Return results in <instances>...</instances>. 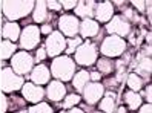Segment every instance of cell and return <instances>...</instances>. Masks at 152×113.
Listing matches in <instances>:
<instances>
[{
	"instance_id": "cell-10",
	"label": "cell",
	"mask_w": 152,
	"mask_h": 113,
	"mask_svg": "<svg viewBox=\"0 0 152 113\" xmlns=\"http://www.w3.org/2000/svg\"><path fill=\"white\" fill-rule=\"evenodd\" d=\"M104 31L108 32V35H117V37H128L132 31V24L126 22L121 15H114L112 19L106 23Z\"/></svg>"
},
{
	"instance_id": "cell-13",
	"label": "cell",
	"mask_w": 152,
	"mask_h": 113,
	"mask_svg": "<svg viewBox=\"0 0 152 113\" xmlns=\"http://www.w3.org/2000/svg\"><path fill=\"white\" fill-rule=\"evenodd\" d=\"M45 92H46L48 99L52 101V102H56V104L61 102V101H63V98L68 95V89H66L65 83H61L58 80L49 81L48 83V87L45 89Z\"/></svg>"
},
{
	"instance_id": "cell-17",
	"label": "cell",
	"mask_w": 152,
	"mask_h": 113,
	"mask_svg": "<svg viewBox=\"0 0 152 113\" xmlns=\"http://www.w3.org/2000/svg\"><path fill=\"white\" fill-rule=\"evenodd\" d=\"M100 24H98L94 19H85L80 20V28H78V34L83 40L85 38H92L97 37L98 32H100Z\"/></svg>"
},
{
	"instance_id": "cell-48",
	"label": "cell",
	"mask_w": 152,
	"mask_h": 113,
	"mask_svg": "<svg viewBox=\"0 0 152 113\" xmlns=\"http://www.w3.org/2000/svg\"><path fill=\"white\" fill-rule=\"evenodd\" d=\"M60 113H66V110H61V112H60Z\"/></svg>"
},
{
	"instance_id": "cell-3",
	"label": "cell",
	"mask_w": 152,
	"mask_h": 113,
	"mask_svg": "<svg viewBox=\"0 0 152 113\" xmlns=\"http://www.w3.org/2000/svg\"><path fill=\"white\" fill-rule=\"evenodd\" d=\"M98 58V48H97V43L91 41V40H86L80 45L75 52H74V63L82 66V67H91L95 64Z\"/></svg>"
},
{
	"instance_id": "cell-39",
	"label": "cell",
	"mask_w": 152,
	"mask_h": 113,
	"mask_svg": "<svg viewBox=\"0 0 152 113\" xmlns=\"http://www.w3.org/2000/svg\"><path fill=\"white\" fill-rule=\"evenodd\" d=\"M138 113H152V104L151 102L141 104L140 109H138Z\"/></svg>"
},
{
	"instance_id": "cell-32",
	"label": "cell",
	"mask_w": 152,
	"mask_h": 113,
	"mask_svg": "<svg viewBox=\"0 0 152 113\" xmlns=\"http://www.w3.org/2000/svg\"><path fill=\"white\" fill-rule=\"evenodd\" d=\"M102 84H103L104 89H111L112 92L117 89L118 86H121V84L117 81V78H115V76H111V78H108V80H104V83H102Z\"/></svg>"
},
{
	"instance_id": "cell-2",
	"label": "cell",
	"mask_w": 152,
	"mask_h": 113,
	"mask_svg": "<svg viewBox=\"0 0 152 113\" xmlns=\"http://www.w3.org/2000/svg\"><path fill=\"white\" fill-rule=\"evenodd\" d=\"M75 63L69 55H58L56 58H52V63L49 66L51 76L54 80H58L61 83H68L72 80V76L75 73Z\"/></svg>"
},
{
	"instance_id": "cell-27",
	"label": "cell",
	"mask_w": 152,
	"mask_h": 113,
	"mask_svg": "<svg viewBox=\"0 0 152 113\" xmlns=\"http://www.w3.org/2000/svg\"><path fill=\"white\" fill-rule=\"evenodd\" d=\"M145 80L140 76V75H137V73H129L128 76H126V86L129 87V90H132V92H140L141 89H143V86H145Z\"/></svg>"
},
{
	"instance_id": "cell-21",
	"label": "cell",
	"mask_w": 152,
	"mask_h": 113,
	"mask_svg": "<svg viewBox=\"0 0 152 113\" xmlns=\"http://www.w3.org/2000/svg\"><path fill=\"white\" fill-rule=\"evenodd\" d=\"M123 102L126 104V109L131 112H135L140 109V106L143 104V96L138 92H132V90H126L123 93Z\"/></svg>"
},
{
	"instance_id": "cell-33",
	"label": "cell",
	"mask_w": 152,
	"mask_h": 113,
	"mask_svg": "<svg viewBox=\"0 0 152 113\" xmlns=\"http://www.w3.org/2000/svg\"><path fill=\"white\" fill-rule=\"evenodd\" d=\"M0 75H2V69H0ZM8 106H6V95L2 92V84H0V113H6Z\"/></svg>"
},
{
	"instance_id": "cell-18",
	"label": "cell",
	"mask_w": 152,
	"mask_h": 113,
	"mask_svg": "<svg viewBox=\"0 0 152 113\" xmlns=\"http://www.w3.org/2000/svg\"><path fill=\"white\" fill-rule=\"evenodd\" d=\"M98 110L103 113H115V110H117V93L112 90H104L103 98L98 101Z\"/></svg>"
},
{
	"instance_id": "cell-5",
	"label": "cell",
	"mask_w": 152,
	"mask_h": 113,
	"mask_svg": "<svg viewBox=\"0 0 152 113\" xmlns=\"http://www.w3.org/2000/svg\"><path fill=\"white\" fill-rule=\"evenodd\" d=\"M35 63H34V57L26 50H20V52H15V54L11 57L10 60V67L12 71L20 75V76H28L31 73V71L34 69Z\"/></svg>"
},
{
	"instance_id": "cell-7",
	"label": "cell",
	"mask_w": 152,
	"mask_h": 113,
	"mask_svg": "<svg viewBox=\"0 0 152 113\" xmlns=\"http://www.w3.org/2000/svg\"><path fill=\"white\" fill-rule=\"evenodd\" d=\"M42 41V34H40V28L37 24H28L22 29L20 38H19V45L22 48V50H34L40 45Z\"/></svg>"
},
{
	"instance_id": "cell-38",
	"label": "cell",
	"mask_w": 152,
	"mask_h": 113,
	"mask_svg": "<svg viewBox=\"0 0 152 113\" xmlns=\"http://www.w3.org/2000/svg\"><path fill=\"white\" fill-rule=\"evenodd\" d=\"M102 78H103V75H102V73H98L97 71L89 72V80H91L92 83H102Z\"/></svg>"
},
{
	"instance_id": "cell-1",
	"label": "cell",
	"mask_w": 152,
	"mask_h": 113,
	"mask_svg": "<svg viewBox=\"0 0 152 113\" xmlns=\"http://www.w3.org/2000/svg\"><path fill=\"white\" fill-rule=\"evenodd\" d=\"M34 5V0H3L2 14L6 22H17L32 14Z\"/></svg>"
},
{
	"instance_id": "cell-15",
	"label": "cell",
	"mask_w": 152,
	"mask_h": 113,
	"mask_svg": "<svg viewBox=\"0 0 152 113\" xmlns=\"http://www.w3.org/2000/svg\"><path fill=\"white\" fill-rule=\"evenodd\" d=\"M26 78H29L31 83L37 84V86H45L51 81L52 76H51V72H49V67L46 64H37V66H34L31 73Z\"/></svg>"
},
{
	"instance_id": "cell-47",
	"label": "cell",
	"mask_w": 152,
	"mask_h": 113,
	"mask_svg": "<svg viewBox=\"0 0 152 113\" xmlns=\"http://www.w3.org/2000/svg\"><path fill=\"white\" fill-rule=\"evenodd\" d=\"M91 113H103V112H100V110H97V112H94V110H92Z\"/></svg>"
},
{
	"instance_id": "cell-12",
	"label": "cell",
	"mask_w": 152,
	"mask_h": 113,
	"mask_svg": "<svg viewBox=\"0 0 152 113\" xmlns=\"http://www.w3.org/2000/svg\"><path fill=\"white\" fill-rule=\"evenodd\" d=\"M20 92H22V96L25 98V101L29 102V104H39V102L43 101L45 96H46V92H45V89L42 86H37L31 81L25 83Z\"/></svg>"
},
{
	"instance_id": "cell-34",
	"label": "cell",
	"mask_w": 152,
	"mask_h": 113,
	"mask_svg": "<svg viewBox=\"0 0 152 113\" xmlns=\"http://www.w3.org/2000/svg\"><path fill=\"white\" fill-rule=\"evenodd\" d=\"M46 6H48V11H52V12L61 11V5H60V2H57V0H48Z\"/></svg>"
},
{
	"instance_id": "cell-44",
	"label": "cell",
	"mask_w": 152,
	"mask_h": 113,
	"mask_svg": "<svg viewBox=\"0 0 152 113\" xmlns=\"http://www.w3.org/2000/svg\"><path fill=\"white\" fill-rule=\"evenodd\" d=\"M3 24V14H2V2H0V28Z\"/></svg>"
},
{
	"instance_id": "cell-8",
	"label": "cell",
	"mask_w": 152,
	"mask_h": 113,
	"mask_svg": "<svg viewBox=\"0 0 152 113\" xmlns=\"http://www.w3.org/2000/svg\"><path fill=\"white\" fill-rule=\"evenodd\" d=\"M45 49L49 58H56L66 50V37L60 31H52L45 40Z\"/></svg>"
},
{
	"instance_id": "cell-4",
	"label": "cell",
	"mask_w": 152,
	"mask_h": 113,
	"mask_svg": "<svg viewBox=\"0 0 152 113\" xmlns=\"http://www.w3.org/2000/svg\"><path fill=\"white\" fill-rule=\"evenodd\" d=\"M128 49V43L124 38L117 37V35H108L102 40L100 45V54L106 58H118L121 57Z\"/></svg>"
},
{
	"instance_id": "cell-45",
	"label": "cell",
	"mask_w": 152,
	"mask_h": 113,
	"mask_svg": "<svg viewBox=\"0 0 152 113\" xmlns=\"http://www.w3.org/2000/svg\"><path fill=\"white\" fill-rule=\"evenodd\" d=\"M0 41H2V28H0ZM3 66V61H2V58H0V69H2Z\"/></svg>"
},
{
	"instance_id": "cell-16",
	"label": "cell",
	"mask_w": 152,
	"mask_h": 113,
	"mask_svg": "<svg viewBox=\"0 0 152 113\" xmlns=\"http://www.w3.org/2000/svg\"><path fill=\"white\" fill-rule=\"evenodd\" d=\"M95 6H97V2H94V0H78L74 14L77 19H82V20L92 19L95 12Z\"/></svg>"
},
{
	"instance_id": "cell-30",
	"label": "cell",
	"mask_w": 152,
	"mask_h": 113,
	"mask_svg": "<svg viewBox=\"0 0 152 113\" xmlns=\"http://www.w3.org/2000/svg\"><path fill=\"white\" fill-rule=\"evenodd\" d=\"M83 43V38L82 37H74V38H68L66 40V50H65V55H71V54H74L75 49L80 46Z\"/></svg>"
},
{
	"instance_id": "cell-31",
	"label": "cell",
	"mask_w": 152,
	"mask_h": 113,
	"mask_svg": "<svg viewBox=\"0 0 152 113\" xmlns=\"http://www.w3.org/2000/svg\"><path fill=\"white\" fill-rule=\"evenodd\" d=\"M46 58H48V54H46V49H45V46L37 48V52H35V55H34V63H42V61H45Z\"/></svg>"
},
{
	"instance_id": "cell-43",
	"label": "cell",
	"mask_w": 152,
	"mask_h": 113,
	"mask_svg": "<svg viewBox=\"0 0 152 113\" xmlns=\"http://www.w3.org/2000/svg\"><path fill=\"white\" fill-rule=\"evenodd\" d=\"M115 113H128V109H126V107H123V106H120V107H117Z\"/></svg>"
},
{
	"instance_id": "cell-29",
	"label": "cell",
	"mask_w": 152,
	"mask_h": 113,
	"mask_svg": "<svg viewBox=\"0 0 152 113\" xmlns=\"http://www.w3.org/2000/svg\"><path fill=\"white\" fill-rule=\"evenodd\" d=\"M28 113H54V109H52L48 102H39V104H32V106L28 109Z\"/></svg>"
},
{
	"instance_id": "cell-42",
	"label": "cell",
	"mask_w": 152,
	"mask_h": 113,
	"mask_svg": "<svg viewBox=\"0 0 152 113\" xmlns=\"http://www.w3.org/2000/svg\"><path fill=\"white\" fill-rule=\"evenodd\" d=\"M66 113H86V112H85V110H82L80 107H72V109L66 110Z\"/></svg>"
},
{
	"instance_id": "cell-28",
	"label": "cell",
	"mask_w": 152,
	"mask_h": 113,
	"mask_svg": "<svg viewBox=\"0 0 152 113\" xmlns=\"http://www.w3.org/2000/svg\"><path fill=\"white\" fill-rule=\"evenodd\" d=\"M80 101H82V96H80L78 93H68L66 96L63 98V101H61V104H60V107H61V110H69V109H72V107H77L78 104H80Z\"/></svg>"
},
{
	"instance_id": "cell-20",
	"label": "cell",
	"mask_w": 152,
	"mask_h": 113,
	"mask_svg": "<svg viewBox=\"0 0 152 113\" xmlns=\"http://www.w3.org/2000/svg\"><path fill=\"white\" fill-rule=\"evenodd\" d=\"M132 66H135V72H134V73L140 75L145 81H149L151 69H152V66H151V57H145V55L138 54L137 60L134 61Z\"/></svg>"
},
{
	"instance_id": "cell-36",
	"label": "cell",
	"mask_w": 152,
	"mask_h": 113,
	"mask_svg": "<svg viewBox=\"0 0 152 113\" xmlns=\"http://www.w3.org/2000/svg\"><path fill=\"white\" fill-rule=\"evenodd\" d=\"M131 6L134 8V9H137L138 12H145V0H132V2H129Z\"/></svg>"
},
{
	"instance_id": "cell-23",
	"label": "cell",
	"mask_w": 152,
	"mask_h": 113,
	"mask_svg": "<svg viewBox=\"0 0 152 113\" xmlns=\"http://www.w3.org/2000/svg\"><path fill=\"white\" fill-rule=\"evenodd\" d=\"M95 67H97V72L102 73V75H111L115 72V61L111 58H106V57H102V58H97L95 61Z\"/></svg>"
},
{
	"instance_id": "cell-41",
	"label": "cell",
	"mask_w": 152,
	"mask_h": 113,
	"mask_svg": "<svg viewBox=\"0 0 152 113\" xmlns=\"http://www.w3.org/2000/svg\"><path fill=\"white\" fill-rule=\"evenodd\" d=\"M145 11L148 12V19H149V22H151V20H152V2H151V0L145 2Z\"/></svg>"
},
{
	"instance_id": "cell-24",
	"label": "cell",
	"mask_w": 152,
	"mask_h": 113,
	"mask_svg": "<svg viewBox=\"0 0 152 113\" xmlns=\"http://www.w3.org/2000/svg\"><path fill=\"white\" fill-rule=\"evenodd\" d=\"M89 81H91V80H89V72L85 71V69H82V71L75 72L74 76H72V80H71V83H72L74 89H75L77 92H83L85 86H86Z\"/></svg>"
},
{
	"instance_id": "cell-26",
	"label": "cell",
	"mask_w": 152,
	"mask_h": 113,
	"mask_svg": "<svg viewBox=\"0 0 152 113\" xmlns=\"http://www.w3.org/2000/svg\"><path fill=\"white\" fill-rule=\"evenodd\" d=\"M17 52V45L12 41H8V40H2L0 41V58L2 61L5 60H11V57Z\"/></svg>"
},
{
	"instance_id": "cell-14",
	"label": "cell",
	"mask_w": 152,
	"mask_h": 113,
	"mask_svg": "<svg viewBox=\"0 0 152 113\" xmlns=\"http://www.w3.org/2000/svg\"><path fill=\"white\" fill-rule=\"evenodd\" d=\"M114 15H115V8H114V5L109 2V0H104V2H98L97 3L94 17H95V22L98 24L100 23L106 24Z\"/></svg>"
},
{
	"instance_id": "cell-22",
	"label": "cell",
	"mask_w": 152,
	"mask_h": 113,
	"mask_svg": "<svg viewBox=\"0 0 152 113\" xmlns=\"http://www.w3.org/2000/svg\"><path fill=\"white\" fill-rule=\"evenodd\" d=\"M48 6L45 0H37L32 9V22L34 23H46L48 20Z\"/></svg>"
},
{
	"instance_id": "cell-19",
	"label": "cell",
	"mask_w": 152,
	"mask_h": 113,
	"mask_svg": "<svg viewBox=\"0 0 152 113\" xmlns=\"http://www.w3.org/2000/svg\"><path fill=\"white\" fill-rule=\"evenodd\" d=\"M22 28L17 22H3L2 24V40H8L15 43L20 38Z\"/></svg>"
},
{
	"instance_id": "cell-46",
	"label": "cell",
	"mask_w": 152,
	"mask_h": 113,
	"mask_svg": "<svg viewBox=\"0 0 152 113\" xmlns=\"http://www.w3.org/2000/svg\"><path fill=\"white\" fill-rule=\"evenodd\" d=\"M14 113H28V110L23 109V110H19V112H14Z\"/></svg>"
},
{
	"instance_id": "cell-6",
	"label": "cell",
	"mask_w": 152,
	"mask_h": 113,
	"mask_svg": "<svg viewBox=\"0 0 152 113\" xmlns=\"http://www.w3.org/2000/svg\"><path fill=\"white\" fill-rule=\"evenodd\" d=\"M0 84H2V92L5 95H11V93L22 90L23 84H25V78L17 75L11 67H2Z\"/></svg>"
},
{
	"instance_id": "cell-9",
	"label": "cell",
	"mask_w": 152,
	"mask_h": 113,
	"mask_svg": "<svg viewBox=\"0 0 152 113\" xmlns=\"http://www.w3.org/2000/svg\"><path fill=\"white\" fill-rule=\"evenodd\" d=\"M58 31L68 38H74L78 35V28H80V19L74 14H61L57 20Z\"/></svg>"
},
{
	"instance_id": "cell-11",
	"label": "cell",
	"mask_w": 152,
	"mask_h": 113,
	"mask_svg": "<svg viewBox=\"0 0 152 113\" xmlns=\"http://www.w3.org/2000/svg\"><path fill=\"white\" fill-rule=\"evenodd\" d=\"M104 87H103V84L102 83H92V81H89L86 86H85V89H83V99L86 101L88 106H97L98 101H100L103 98V95H104Z\"/></svg>"
},
{
	"instance_id": "cell-25",
	"label": "cell",
	"mask_w": 152,
	"mask_h": 113,
	"mask_svg": "<svg viewBox=\"0 0 152 113\" xmlns=\"http://www.w3.org/2000/svg\"><path fill=\"white\" fill-rule=\"evenodd\" d=\"M6 106H8V112H19L23 110L26 106V101L23 96H17V95L11 93L10 96H6Z\"/></svg>"
},
{
	"instance_id": "cell-37",
	"label": "cell",
	"mask_w": 152,
	"mask_h": 113,
	"mask_svg": "<svg viewBox=\"0 0 152 113\" xmlns=\"http://www.w3.org/2000/svg\"><path fill=\"white\" fill-rule=\"evenodd\" d=\"M52 31H54V28H52L51 23H43V24L40 26V34H42V35H46V37H48Z\"/></svg>"
},
{
	"instance_id": "cell-40",
	"label": "cell",
	"mask_w": 152,
	"mask_h": 113,
	"mask_svg": "<svg viewBox=\"0 0 152 113\" xmlns=\"http://www.w3.org/2000/svg\"><path fill=\"white\" fill-rule=\"evenodd\" d=\"M143 96H145V99H146L148 102H151V101H152V86H151V84H148L146 90L143 92Z\"/></svg>"
},
{
	"instance_id": "cell-35",
	"label": "cell",
	"mask_w": 152,
	"mask_h": 113,
	"mask_svg": "<svg viewBox=\"0 0 152 113\" xmlns=\"http://www.w3.org/2000/svg\"><path fill=\"white\" fill-rule=\"evenodd\" d=\"M77 2L78 0H60V5L63 9H75V6H77Z\"/></svg>"
}]
</instances>
